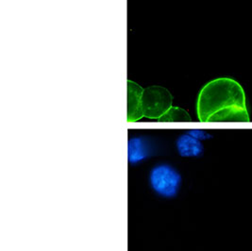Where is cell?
<instances>
[{
  "mask_svg": "<svg viewBox=\"0 0 252 251\" xmlns=\"http://www.w3.org/2000/svg\"><path fill=\"white\" fill-rule=\"evenodd\" d=\"M188 133H189L190 135H192L193 137H195V139L199 140V141L206 140V139L212 137L209 133H207L206 131L201 130V129H193V130L189 131Z\"/></svg>",
  "mask_w": 252,
  "mask_h": 251,
  "instance_id": "9c48e42d",
  "label": "cell"
},
{
  "mask_svg": "<svg viewBox=\"0 0 252 251\" xmlns=\"http://www.w3.org/2000/svg\"><path fill=\"white\" fill-rule=\"evenodd\" d=\"M176 148L179 155L184 158L199 157L204 150L201 141L195 139L189 133L183 134L177 139Z\"/></svg>",
  "mask_w": 252,
  "mask_h": 251,
  "instance_id": "8992f818",
  "label": "cell"
},
{
  "mask_svg": "<svg viewBox=\"0 0 252 251\" xmlns=\"http://www.w3.org/2000/svg\"><path fill=\"white\" fill-rule=\"evenodd\" d=\"M190 120L189 114L184 110L173 106L159 119L161 122H186Z\"/></svg>",
  "mask_w": 252,
  "mask_h": 251,
  "instance_id": "ba28073f",
  "label": "cell"
},
{
  "mask_svg": "<svg viewBox=\"0 0 252 251\" xmlns=\"http://www.w3.org/2000/svg\"><path fill=\"white\" fill-rule=\"evenodd\" d=\"M172 107V95L167 89L151 86L143 92L142 109L145 117L160 119Z\"/></svg>",
  "mask_w": 252,
  "mask_h": 251,
  "instance_id": "3957f363",
  "label": "cell"
},
{
  "mask_svg": "<svg viewBox=\"0 0 252 251\" xmlns=\"http://www.w3.org/2000/svg\"><path fill=\"white\" fill-rule=\"evenodd\" d=\"M151 151L152 148L147 138H130L127 143V160L131 165H137L149 158Z\"/></svg>",
  "mask_w": 252,
  "mask_h": 251,
  "instance_id": "277c9868",
  "label": "cell"
},
{
  "mask_svg": "<svg viewBox=\"0 0 252 251\" xmlns=\"http://www.w3.org/2000/svg\"><path fill=\"white\" fill-rule=\"evenodd\" d=\"M250 116L247 108L238 106L229 107L212 115L208 122H249Z\"/></svg>",
  "mask_w": 252,
  "mask_h": 251,
  "instance_id": "52a82bcc",
  "label": "cell"
},
{
  "mask_svg": "<svg viewBox=\"0 0 252 251\" xmlns=\"http://www.w3.org/2000/svg\"><path fill=\"white\" fill-rule=\"evenodd\" d=\"M233 106L247 108L243 87L232 79H217L208 82L199 93L197 116L201 122H208L212 115Z\"/></svg>",
  "mask_w": 252,
  "mask_h": 251,
  "instance_id": "6da1fadb",
  "label": "cell"
},
{
  "mask_svg": "<svg viewBox=\"0 0 252 251\" xmlns=\"http://www.w3.org/2000/svg\"><path fill=\"white\" fill-rule=\"evenodd\" d=\"M182 182L181 174L167 163L157 164L149 172V186L155 194L162 198L176 197L180 192Z\"/></svg>",
  "mask_w": 252,
  "mask_h": 251,
  "instance_id": "7a4b0ae2",
  "label": "cell"
},
{
  "mask_svg": "<svg viewBox=\"0 0 252 251\" xmlns=\"http://www.w3.org/2000/svg\"><path fill=\"white\" fill-rule=\"evenodd\" d=\"M144 89L137 83L127 80V121H137L143 114L142 95Z\"/></svg>",
  "mask_w": 252,
  "mask_h": 251,
  "instance_id": "5b68a950",
  "label": "cell"
}]
</instances>
